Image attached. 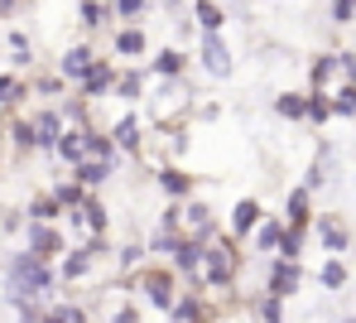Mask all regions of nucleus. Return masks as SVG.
I'll return each instance as SVG.
<instances>
[{"mask_svg":"<svg viewBox=\"0 0 356 323\" xmlns=\"http://www.w3.org/2000/svg\"><path fill=\"white\" fill-rule=\"evenodd\" d=\"M49 290H54V270H49V260L19 251V256L5 265V294H10L15 304H34V299H44Z\"/></svg>","mask_w":356,"mask_h":323,"instance_id":"1","label":"nucleus"},{"mask_svg":"<svg viewBox=\"0 0 356 323\" xmlns=\"http://www.w3.org/2000/svg\"><path fill=\"white\" fill-rule=\"evenodd\" d=\"M130 285L145 294V304H149V309H159V314H169V319H174L178 299H183L174 265H149V270H135V275H130Z\"/></svg>","mask_w":356,"mask_h":323,"instance_id":"2","label":"nucleus"},{"mask_svg":"<svg viewBox=\"0 0 356 323\" xmlns=\"http://www.w3.org/2000/svg\"><path fill=\"white\" fill-rule=\"evenodd\" d=\"M145 102H149V121H154V126H164V130L178 126V121L193 111V92H188V82H183V77H178V82H154Z\"/></svg>","mask_w":356,"mask_h":323,"instance_id":"3","label":"nucleus"},{"mask_svg":"<svg viewBox=\"0 0 356 323\" xmlns=\"http://www.w3.org/2000/svg\"><path fill=\"white\" fill-rule=\"evenodd\" d=\"M236 242L232 237H217L207 251H202V285H212V290H232L236 285Z\"/></svg>","mask_w":356,"mask_h":323,"instance_id":"4","label":"nucleus"},{"mask_svg":"<svg viewBox=\"0 0 356 323\" xmlns=\"http://www.w3.org/2000/svg\"><path fill=\"white\" fill-rule=\"evenodd\" d=\"M178 227H183V237L197 242V246H212V242H217V222H212V207H207L202 198L178 203Z\"/></svg>","mask_w":356,"mask_h":323,"instance_id":"5","label":"nucleus"},{"mask_svg":"<svg viewBox=\"0 0 356 323\" xmlns=\"http://www.w3.org/2000/svg\"><path fill=\"white\" fill-rule=\"evenodd\" d=\"M197 63H202L207 77H232L236 72V54H232V44L222 34H202L197 39Z\"/></svg>","mask_w":356,"mask_h":323,"instance_id":"6","label":"nucleus"},{"mask_svg":"<svg viewBox=\"0 0 356 323\" xmlns=\"http://www.w3.org/2000/svg\"><path fill=\"white\" fill-rule=\"evenodd\" d=\"M298 285H303V270H298L294 260H270L265 265V294L289 299V294H298Z\"/></svg>","mask_w":356,"mask_h":323,"instance_id":"7","label":"nucleus"},{"mask_svg":"<svg viewBox=\"0 0 356 323\" xmlns=\"http://www.w3.org/2000/svg\"><path fill=\"white\" fill-rule=\"evenodd\" d=\"M260 203L255 198H241L236 207H232V217H227V237L232 242H241V237H250V232H260Z\"/></svg>","mask_w":356,"mask_h":323,"instance_id":"8","label":"nucleus"},{"mask_svg":"<svg viewBox=\"0 0 356 323\" xmlns=\"http://www.w3.org/2000/svg\"><path fill=\"white\" fill-rule=\"evenodd\" d=\"M29 256H39V260L63 256V232L58 227H44V222H29Z\"/></svg>","mask_w":356,"mask_h":323,"instance_id":"9","label":"nucleus"},{"mask_svg":"<svg viewBox=\"0 0 356 323\" xmlns=\"http://www.w3.org/2000/svg\"><path fill=\"white\" fill-rule=\"evenodd\" d=\"M111 140H116L125 155H145V140H140V116H135V111H120L116 126H111Z\"/></svg>","mask_w":356,"mask_h":323,"instance_id":"10","label":"nucleus"},{"mask_svg":"<svg viewBox=\"0 0 356 323\" xmlns=\"http://www.w3.org/2000/svg\"><path fill=\"white\" fill-rule=\"evenodd\" d=\"M149 97V72L145 68H125L116 77V102H145Z\"/></svg>","mask_w":356,"mask_h":323,"instance_id":"11","label":"nucleus"},{"mask_svg":"<svg viewBox=\"0 0 356 323\" xmlns=\"http://www.w3.org/2000/svg\"><path fill=\"white\" fill-rule=\"evenodd\" d=\"M116 77L120 68L116 63H97L87 72V82H82V102H92V97H106V92H116Z\"/></svg>","mask_w":356,"mask_h":323,"instance_id":"12","label":"nucleus"},{"mask_svg":"<svg viewBox=\"0 0 356 323\" xmlns=\"http://www.w3.org/2000/svg\"><path fill=\"white\" fill-rule=\"evenodd\" d=\"M97 63H102V58H97L87 44H77V49H67V54H63V77H72V82L82 87V82H87V72H92Z\"/></svg>","mask_w":356,"mask_h":323,"instance_id":"13","label":"nucleus"},{"mask_svg":"<svg viewBox=\"0 0 356 323\" xmlns=\"http://www.w3.org/2000/svg\"><path fill=\"white\" fill-rule=\"evenodd\" d=\"M183 68H188L183 49H159V54H154V63H149V77H159V82H178V77H183Z\"/></svg>","mask_w":356,"mask_h":323,"instance_id":"14","label":"nucleus"},{"mask_svg":"<svg viewBox=\"0 0 356 323\" xmlns=\"http://www.w3.org/2000/svg\"><path fill=\"white\" fill-rule=\"evenodd\" d=\"M63 135H67V130H63V111H39V116H34V140H39L44 150H58Z\"/></svg>","mask_w":356,"mask_h":323,"instance_id":"15","label":"nucleus"},{"mask_svg":"<svg viewBox=\"0 0 356 323\" xmlns=\"http://www.w3.org/2000/svg\"><path fill=\"white\" fill-rule=\"evenodd\" d=\"M154 179H159V189H164L169 198H178V203H188V198H193V174H183L178 164H164Z\"/></svg>","mask_w":356,"mask_h":323,"instance_id":"16","label":"nucleus"},{"mask_svg":"<svg viewBox=\"0 0 356 323\" xmlns=\"http://www.w3.org/2000/svg\"><path fill=\"white\" fill-rule=\"evenodd\" d=\"M332 77H337V54H318V58L308 63V87H313V92H323V97H327Z\"/></svg>","mask_w":356,"mask_h":323,"instance_id":"17","label":"nucleus"},{"mask_svg":"<svg viewBox=\"0 0 356 323\" xmlns=\"http://www.w3.org/2000/svg\"><path fill=\"white\" fill-rule=\"evenodd\" d=\"M188 15L197 19V29H202V34H222V24H227V10H222V5H212V0H197Z\"/></svg>","mask_w":356,"mask_h":323,"instance_id":"18","label":"nucleus"},{"mask_svg":"<svg viewBox=\"0 0 356 323\" xmlns=\"http://www.w3.org/2000/svg\"><path fill=\"white\" fill-rule=\"evenodd\" d=\"M284 232H289L284 222L265 217V222H260V232H255V251H260V256H270V251L280 256V246H284Z\"/></svg>","mask_w":356,"mask_h":323,"instance_id":"19","label":"nucleus"},{"mask_svg":"<svg viewBox=\"0 0 356 323\" xmlns=\"http://www.w3.org/2000/svg\"><path fill=\"white\" fill-rule=\"evenodd\" d=\"M145 49H149V39H145V29H140V24L116 29V54H120V58H140Z\"/></svg>","mask_w":356,"mask_h":323,"instance_id":"20","label":"nucleus"},{"mask_svg":"<svg viewBox=\"0 0 356 323\" xmlns=\"http://www.w3.org/2000/svg\"><path fill=\"white\" fill-rule=\"evenodd\" d=\"M318 237H323V246H327V251H337V256L352 246V237H347V227H342L337 217H318Z\"/></svg>","mask_w":356,"mask_h":323,"instance_id":"21","label":"nucleus"},{"mask_svg":"<svg viewBox=\"0 0 356 323\" xmlns=\"http://www.w3.org/2000/svg\"><path fill=\"white\" fill-rule=\"evenodd\" d=\"M58 155L72 164V169H77V164H87V130H67V135L58 140Z\"/></svg>","mask_w":356,"mask_h":323,"instance_id":"22","label":"nucleus"},{"mask_svg":"<svg viewBox=\"0 0 356 323\" xmlns=\"http://www.w3.org/2000/svg\"><path fill=\"white\" fill-rule=\"evenodd\" d=\"M289 227H298V232H308V227H313V203H308V189H294V194H289Z\"/></svg>","mask_w":356,"mask_h":323,"instance_id":"23","label":"nucleus"},{"mask_svg":"<svg viewBox=\"0 0 356 323\" xmlns=\"http://www.w3.org/2000/svg\"><path fill=\"white\" fill-rule=\"evenodd\" d=\"M72 179H77V184L92 194V189H102V184L111 179V164H102V159H87V164H77V174H72Z\"/></svg>","mask_w":356,"mask_h":323,"instance_id":"24","label":"nucleus"},{"mask_svg":"<svg viewBox=\"0 0 356 323\" xmlns=\"http://www.w3.org/2000/svg\"><path fill=\"white\" fill-rule=\"evenodd\" d=\"M275 111L289 116V121H308V97L303 92H280L275 97Z\"/></svg>","mask_w":356,"mask_h":323,"instance_id":"25","label":"nucleus"},{"mask_svg":"<svg viewBox=\"0 0 356 323\" xmlns=\"http://www.w3.org/2000/svg\"><path fill=\"white\" fill-rule=\"evenodd\" d=\"M255 314H260V323H284V299L260 294V299H255Z\"/></svg>","mask_w":356,"mask_h":323,"instance_id":"26","label":"nucleus"},{"mask_svg":"<svg viewBox=\"0 0 356 323\" xmlns=\"http://www.w3.org/2000/svg\"><path fill=\"white\" fill-rule=\"evenodd\" d=\"M77 19H82V29H102L111 19V5H77Z\"/></svg>","mask_w":356,"mask_h":323,"instance_id":"27","label":"nucleus"},{"mask_svg":"<svg viewBox=\"0 0 356 323\" xmlns=\"http://www.w3.org/2000/svg\"><path fill=\"white\" fill-rule=\"evenodd\" d=\"M318 285H323V290H342V285H347V265H342V260H327V265L318 270Z\"/></svg>","mask_w":356,"mask_h":323,"instance_id":"28","label":"nucleus"},{"mask_svg":"<svg viewBox=\"0 0 356 323\" xmlns=\"http://www.w3.org/2000/svg\"><path fill=\"white\" fill-rule=\"evenodd\" d=\"M303 237H308V232L289 227V232H284V246H280V256H275V260H294V265H298V256H303Z\"/></svg>","mask_w":356,"mask_h":323,"instance_id":"29","label":"nucleus"},{"mask_svg":"<svg viewBox=\"0 0 356 323\" xmlns=\"http://www.w3.org/2000/svg\"><path fill=\"white\" fill-rule=\"evenodd\" d=\"M332 116H356V87L342 82V87L332 92Z\"/></svg>","mask_w":356,"mask_h":323,"instance_id":"30","label":"nucleus"},{"mask_svg":"<svg viewBox=\"0 0 356 323\" xmlns=\"http://www.w3.org/2000/svg\"><path fill=\"white\" fill-rule=\"evenodd\" d=\"M332 116V97H323V92H308V121L313 126H323Z\"/></svg>","mask_w":356,"mask_h":323,"instance_id":"31","label":"nucleus"},{"mask_svg":"<svg viewBox=\"0 0 356 323\" xmlns=\"http://www.w3.org/2000/svg\"><path fill=\"white\" fill-rule=\"evenodd\" d=\"M49 323H87V309H82V304H58V309L49 314Z\"/></svg>","mask_w":356,"mask_h":323,"instance_id":"32","label":"nucleus"},{"mask_svg":"<svg viewBox=\"0 0 356 323\" xmlns=\"http://www.w3.org/2000/svg\"><path fill=\"white\" fill-rule=\"evenodd\" d=\"M24 97V82L19 77H0V107H15Z\"/></svg>","mask_w":356,"mask_h":323,"instance_id":"33","label":"nucleus"},{"mask_svg":"<svg viewBox=\"0 0 356 323\" xmlns=\"http://www.w3.org/2000/svg\"><path fill=\"white\" fill-rule=\"evenodd\" d=\"M149 5L145 0H120V5H111V19H140Z\"/></svg>","mask_w":356,"mask_h":323,"instance_id":"34","label":"nucleus"},{"mask_svg":"<svg viewBox=\"0 0 356 323\" xmlns=\"http://www.w3.org/2000/svg\"><path fill=\"white\" fill-rule=\"evenodd\" d=\"M111 323H140V309L120 299V304H111Z\"/></svg>","mask_w":356,"mask_h":323,"instance_id":"35","label":"nucleus"},{"mask_svg":"<svg viewBox=\"0 0 356 323\" xmlns=\"http://www.w3.org/2000/svg\"><path fill=\"white\" fill-rule=\"evenodd\" d=\"M327 15H332L337 24H352V19H356V0H337V5H332Z\"/></svg>","mask_w":356,"mask_h":323,"instance_id":"36","label":"nucleus"},{"mask_svg":"<svg viewBox=\"0 0 356 323\" xmlns=\"http://www.w3.org/2000/svg\"><path fill=\"white\" fill-rule=\"evenodd\" d=\"M337 72L347 77V87H356V54H337Z\"/></svg>","mask_w":356,"mask_h":323,"instance_id":"37","label":"nucleus"},{"mask_svg":"<svg viewBox=\"0 0 356 323\" xmlns=\"http://www.w3.org/2000/svg\"><path fill=\"white\" fill-rule=\"evenodd\" d=\"M5 15H10V5H0V19H5Z\"/></svg>","mask_w":356,"mask_h":323,"instance_id":"38","label":"nucleus"},{"mask_svg":"<svg viewBox=\"0 0 356 323\" xmlns=\"http://www.w3.org/2000/svg\"><path fill=\"white\" fill-rule=\"evenodd\" d=\"M352 323H356V319H352Z\"/></svg>","mask_w":356,"mask_h":323,"instance_id":"39","label":"nucleus"}]
</instances>
